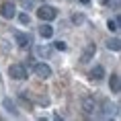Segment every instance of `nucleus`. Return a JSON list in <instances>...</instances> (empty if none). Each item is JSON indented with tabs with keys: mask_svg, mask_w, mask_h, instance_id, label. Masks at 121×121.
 <instances>
[{
	"mask_svg": "<svg viewBox=\"0 0 121 121\" xmlns=\"http://www.w3.org/2000/svg\"><path fill=\"white\" fill-rule=\"evenodd\" d=\"M37 14H39V19L51 21V19H56V8H51V6H39L37 8Z\"/></svg>",
	"mask_w": 121,
	"mask_h": 121,
	"instance_id": "2",
	"label": "nucleus"
},
{
	"mask_svg": "<svg viewBox=\"0 0 121 121\" xmlns=\"http://www.w3.org/2000/svg\"><path fill=\"white\" fill-rule=\"evenodd\" d=\"M92 56H95V45H88V47L84 49V53H82V62H88Z\"/></svg>",
	"mask_w": 121,
	"mask_h": 121,
	"instance_id": "8",
	"label": "nucleus"
},
{
	"mask_svg": "<svg viewBox=\"0 0 121 121\" xmlns=\"http://www.w3.org/2000/svg\"><path fill=\"white\" fill-rule=\"evenodd\" d=\"M109 47H111V49H115V51H117V49H119V43H117V41H113V43L109 41Z\"/></svg>",
	"mask_w": 121,
	"mask_h": 121,
	"instance_id": "13",
	"label": "nucleus"
},
{
	"mask_svg": "<svg viewBox=\"0 0 121 121\" xmlns=\"http://www.w3.org/2000/svg\"><path fill=\"white\" fill-rule=\"evenodd\" d=\"M56 47H57V49H66V43H64V41H57Z\"/></svg>",
	"mask_w": 121,
	"mask_h": 121,
	"instance_id": "15",
	"label": "nucleus"
},
{
	"mask_svg": "<svg viewBox=\"0 0 121 121\" xmlns=\"http://www.w3.org/2000/svg\"><path fill=\"white\" fill-rule=\"evenodd\" d=\"M111 86H113V92H117L119 90V76L115 74V76H111Z\"/></svg>",
	"mask_w": 121,
	"mask_h": 121,
	"instance_id": "9",
	"label": "nucleus"
},
{
	"mask_svg": "<svg viewBox=\"0 0 121 121\" xmlns=\"http://www.w3.org/2000/svg\"><path fill=\"white\" fill-rule=\"evenodd\" d=\"M35 72H37L41 78H47V76H51V70H49V66H45V64H37L35 66Z\"/></svg>",
	"mask_w": 121,
	"mask_h": 121,
	"instance_id": "5",
	"label": "nucleus"
},
{
	"mask_svg": "<svg viewBox=\"0 0 121 121\" xmlns=\"http://www.w3.org/2000/svg\"><path fill=\"white\" fill-rule=\"evenodd\" d=\"M39 33H41V37H45V39H49L51 35H53V29H51L49 25H41V29H39Z\"/></svg>",
	"mask_w": 121,
	"mask_h": 121,
	"instance_id": "7",
	"label": "nucleus"
},
{
	"mask_svg": "<svg viewBox=\"0 0 121 121\" xmlns=\"http://www.w3.org/2000/svg\"><path fill=\"white\" fill-rule=\"evenodd\" d=\"M109 29H111V31H117V23H115V21H109Z\"/></svg>",
	"mask_w": 121,
	"mask_h": 121,
	"instance_id": "12",
	"label": "nucleus"
},
{
	"mask_svg": "<svg viewBox=\"0 0 121 121\" xmlns=\"http://www.w3.org/2000/svg\"><path fill=\"white\" fill-rule=\"evenodd\" d=\"M82 109H84V113H92L95 111V99L92 96H84L82 99Z\"/></svg>",
	"mask_w": 121,
	"mask_h": 121,
	"instance_id": "4",
	"label": "nucleus"
},
{
	"mask_svg": "<svg viewBox=\"0 0 121 121\" xmlns=\"http://www.w3.org/2000/svg\"><path fill=\"white\" fill-rule=\"evenodd\" d=\"M0 13H2L4 19H13L14 17V4L13 2H2L0 4Z\"/></svg>",
	"mask_w": 121,
	"mask_h": 121,
	"instance_id": "3",
	"label": "nucleus"
},
{
	"mask_svg": "<svg viewBox=\"0 0 121 121\" xmlns=\"http://www.w3.org/2000/svg\"><path fill=\"white\" fill-rule=\"evenodd\" d=\"M92 76H96V80H99V78H103V76H105V70H103L101 66H96L95 70H92Z\"/></svg>",
	"mask_w": 121,
	"mask_h": 121,
	"instance_id": "10",
	"label": "nucleus"
},
{
	"mask_svg": "<svg viewBox=\"0 0 121 121\" xmlns=\"http://www.w3.org/2000/svg\"><path fill=\"white\" fill-rule=\"evenodd\" d=\"M14 39L21 43V47H27V45L31 43V39L27 37V35H23V33H14Z\"/></svg>",
	"mask_w": 121,
	"mask_h": 121,
	"instance_id": "6",
	"label": "nucleus"
},
{
	"mask_svg": "<svg viewBox=\"0 0 121 121\" xmlns=\"http://www.w3.org/2000/svg\"><path fill=\"white\" fill-rule=\"evenodd\" d=\"M8 74H10L13 78H17V80H25L27 78V72H25V68H23L21 64L10 66V68H8Z\"/></svg>",
	"mask_w": 121,
	"mask_h": 121,
	"instance_id": "1",
	"label": "nucleus"
},
{
	"mask_svg": "<svg viewBox=\"0 0 121 121\" xmlns=\"http://www.w3.org/2000/svg\"><path fill=\"white\" fill-rule=\"evenodd\" d=\"M4 107H6L8 111H10V113H14V105L10 103V99H6V101H4Z\"/></svg>",
	"mask_w": 121,
	"mask_h": 121,
	"instance_id": "11",
	"label": "nucleus"
},
{
	"mask_svg": "<svg viewBox=\"0 0 121 121\" xmlns=\"http://www.w3.org/2000/svg\"><path fill=\"white\" fill-rule=\"evenodd\" d=\"M82 21H84L82 14H76V17H74V23H82Z\"/></svg>",
	"mask_w": 121,
	"mask_h": 121,
	"instance_id": "16",
	"label": "nucleus"
},
{
	"mask_svg": "<svg viewBox=\"0 0 121 121\" xmlns=\"http://www.w3.org/2000/svg\"><path fill=\"white\" fill-rule=\"evenodd\" d=\"M21 23H23V25H27V23H29V17H27V14H21Z\"/></svg>",
	"mask_w": 121,
	"mask_h": 121,
	"instance_id": "14",
	"label": "nucleus"
}]
</instances>
